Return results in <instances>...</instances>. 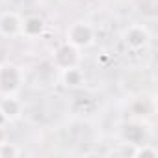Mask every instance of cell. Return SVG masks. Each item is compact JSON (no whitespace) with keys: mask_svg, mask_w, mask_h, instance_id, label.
I'll use <instances>...</instances> for the list:
<instances>
[{"mask_svg":"<svg viewBox=\"0 0 158 158\" xmlns=\"http://www.w3.org/2000/svg\"><path fill=\"white\" fill-rule=\"evenodd\" d=\"M65 41L73 47H76L78 50L88 48L93 45L95 41V28L89 23L84 21H76L73 24H69L67 32H65Z\"/></svg>","mask_w":158,"mask_h":158,"instance_id":"1","label":"cell"},{"mask_svg":"<svg viewBox=\"0 0 158 158\" xmlns=\"http://www.w3.org/2000/svg\"><path fill=\"white\" fill-rule=\"evenodd\" d=\"M23 86V71L13 63L0 65V97L17 95Z\"/></svg>","mask_w":158,"mask_h":158,"instance_id":"2","label":"cell"},{"mask_svg":"<svg viewBox=\"0 0 158 158\" xmlns=\"http://www.w3.org/2000/svg\"><path fill=\"white\" fill-rule=\"evenodd\" d=\"M121 41L128 50H141V48H145L149 45L151 34H149L145 24H130V26H127L123 30Z\"/></svg>","mask_w":158,"mask_h":158,"instance_id":"3","label":"cell"},{"mask_svg":"<svg viewBox=\"0 0 158 158\" xmlns=\"http://www.w3.org/2000/svg\"><path fill=\"white\" fill-rule=\"evenodd\" d=\"M52 63H54L56 69H67V67L78 65V63H80V50L65 41V43H61V45H58L54 48Z\"/></svg>","mask_w":158,"mask_h":158,"instance_id":"4","label":"cell"},{"mask_svg":"<svg viewBox=\"0 0 158 158\" xmlns=\"http://www.w3.org/2000/svg\"><path fill=\"white\" fill-rule=\"evenodd\" d=\"M60 82L67 89H78V88H82L86 84V73L80 69V65L60 69Z\"/></svg>","mask_w":158,"mask_h":158,"instance_id":"5","label":"cell"},{"mask_svg":"<svg viewBox=\"0 0 158 158\" xmlns=\"http://www.w3.org/2000/svg\"><path fill=\"white\" fill-rule=\"evenodd\" d=\"M21 30H23V19L15 11L0 13V35L2 37L21 35Z\"/></svg>","mask_w":158,"mask_h":158,"instance_id":"6","label":"cell"},{"mask_svg":"<svg viewBox=\"0 0 158 158\" xmlns=\"http://www.w3.org/2000/svg\"><path fill=\"white\" fill-rule=\"evenodd\" d=\"M23 112H24V106H23V102H21L15 95L0 97V114L6 117V121H8V123L21 119Z\"/></svg>","mask_w":158,"mask_h":158,"instance_id":"7","label":"cell"},{"mask_svg":"<svg viewBox=\"0 0 158 158\" xmlns=\"http://www.w3.org/2000/svg\"><path fill=\"white\" fill-rule=\"evenodd\" d=\"M43 30H45V21L39 15H28L26 19H23L21 35H24L28 39H35L43 34Z\"/></svg>","mask_w":158,"mask_h":158,"instance_id":"8","label":"cell"},{"mask_svg":"<svg viewBox=\"0 0 158 158\" xmlns=\"http://www.w3.org/2000/svg\"><path fill=\"white\" fill-rule=\"evenodd\" d=\"M121 138H123L127 143H130V145H138V143H143V141H145V130H143V127L128 125V127L123 128Z\"/></svg>","mask_w":158,"mask_h":158,"instance_id":"9","label":"cell"},{"mask_svg":"<svg viewBox=\"0 0 158 158\" xmlns=\"http://www.w3.org/2000/svg\"><path fill=\"white\" fill-rule=\"evenodd\" d=\"M132 156H136V158H156L158 156V151L152 147V143H138V145H134V151H132Z\"/></svg>","mask_w":158,"mask_h":158,"instance_id":"10","label":"cell"},{"mask_svg":"<svg viewBox=\"0 0 158 158\" xmlns=\"http://www.w3.org/2000/svg\"><path fill=\"white\" fill-rule=\"evenodd\" d=\"M19 154H21V149L15 147L13 143H8V141L0 143V158H6V156H19Z\"/></svg>","mask_w":158,"mask_h":158,"instance_id":"11","label":"cell"},{"mask_svg":"<svg viewBox=\"0 0 158 158\" xmlns=\"http://www.w3.org/2000/svg\"><path fill=\"white\" fill-rule=\"evenodd\" d=\"M6 136H8V134H6L4 127H0V143H4V141H6Z\"/></svg>","mask_w":158,"mask_h":158,"instance_id":"12","label":"cell"},{"mask_svg":"<svg viewBox=\"0 0 158 158\" xmlns=\"http://www.w3.org/2000/svg\"><path fill=\"white\" fill-rule=\"evenodd\" d=\"M6 123H8V121H6V117H4V115H2V114H0V127H4V125H6Z\"/></svg>","mask_w":158,"mask_h":158,"instance_id":"13","label":"cell"},{"mask_svg":"<svg viewBox=\"0 0 158 158\" xmlns=\"http://www.w3.org/2000/svg\"><path fill=\"white\" fill-rule=\"evenodd\" d=\"M108 60H110V58H108V56H101V60H99V58H97V61H101V63H106V61H108Z\"/></svg>","mask_w":158,"mask_h":158,"instance_id":"14","label":"cell"}]
</instances>
